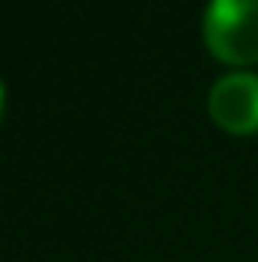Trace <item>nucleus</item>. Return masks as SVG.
<instances>
[{
    "label": "nucleus",
    "mask_w": 258,
    "mask_h": 262,
    "mask_svg": "<svg viewBox=\"0 0 258 262\" xmlns=\"http://www.w3.org/2000/svg\"><path fill=\"white\" fill-rule=\"evenodd\" d=\"M202 37L215 60L258 63V0H215L202 17Z\"/></svg>",
    "instance_id": "f257e3e1"
},
{
    "label": "nucleus",
    "mask_w": 258,
    "mask_h": 262,
    "mask_svg": "<svg viewBox=\"0 0 258 262\" xmlns=\"http://www.w3.org/2000/svg\"><path fill=\"white\" fill-rule=\"evenodd\" d=\"M209 116L232 136L258 133V77L255 73L219 77L209 90Z\"/></svg>",
    "instance_id": "f03ea898"
},
{
    "label": "nucleus",
    "mask_w": 258,
    "mask_h": 262,
    "mask_svg": "<svg viewBox=\"0 0 258 262\" xmlns=\"http://www.w3.org/2000/svg\"><path fill=\"white\" fill-rule=\"evenodd\" d=\"M0 113H4V86H0Z\"/></svg>",
    "instance_id": "7ed1b4c3"
}]
</instances>
